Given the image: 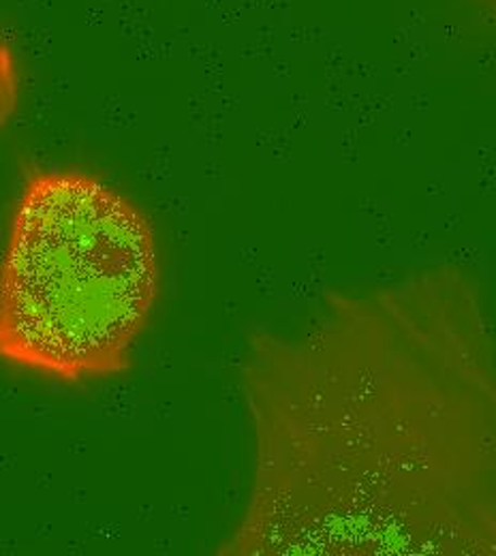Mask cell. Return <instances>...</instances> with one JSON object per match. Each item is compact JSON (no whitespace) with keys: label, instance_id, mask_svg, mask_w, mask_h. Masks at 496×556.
<instances>
[{"label":"cell","instance_id":"obj_1","mask_svg":"<svg viewBox=\"0 0 496 556\" xmlns=\"http://www.w3.org/2000/svg\"><path fill=\"white\" fill-rule=\"evenodd\" d=\"M458 266L326 295L240 366L253 484L227 556H496V341Z\"/></svg>","mask_w":496,"mask_h":556},{"label":"cell","instance_id":"obj_2","mask_svg":"<svg viewBox=\"0 0 496 556\" xmlns=\"http://www.w3.org/2000/svg\"><path fill=\"white\" fill-rule=\"evenodd\" d=\"M161 291L150 218L73 167L26 174L0 260V359L81 383L133 364Z\"/></svg>","mask_w":496,"mask_h":556},{"label":"cell","instance_id":"obj_3","mask_svg":"<svg viewBox=\"0 0 496 556\" xmlns=\"http://www.w3.org/2000/svg\"><path fill=\"white\" fill-rule=\"evenodd\" d=\"M15 105V73L11 70V56L0 46V127L7 123Z\"/></svg>","mask_w":496,"mask_h":556}]
</instances>
